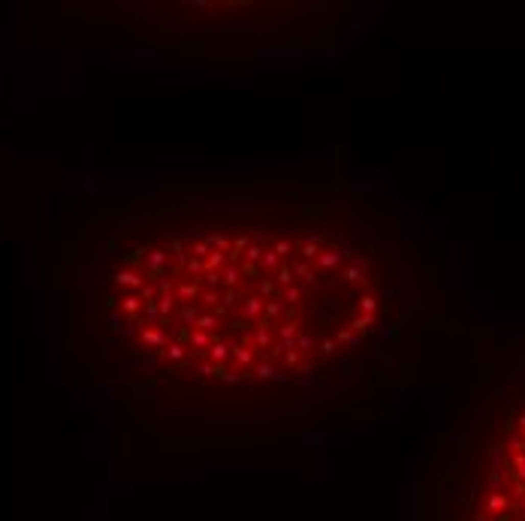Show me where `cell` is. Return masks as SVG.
<instances>
[{
  "mask_svg": "<svg viewBox=\"0 0 525 521\" xmlns=\"http://www.w3.org/2000/svg\"><path fill=\"white\" fill-rule=\"evenodd\" d=\"M468 521H525V413L489 449L483 485L468 497Z\"/></svg>",
  "mask_w": 525,
  "mask_h": 521,
  "instance_id": "6da1fadb",
  "label": "cell"
}]
</instances>
